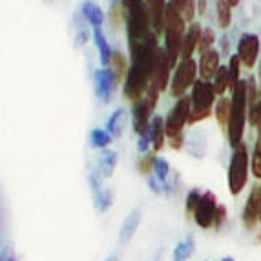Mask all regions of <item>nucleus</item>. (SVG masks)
I'll list each match as a JSON object with an SVG mask.
<instances>
[{
    "label": "nucleus",
    "mask_w": 261,
    "mask_h": 261,
    "mask_svg": "<svg viewBox=\"0 0 261 261\" xmlns=\"http://www.w3.org/2000/svg\"><path fill=\"white\" fill-rule=\"evenodd\" d=\"M170 2H172V4H174L181 13H183V9H185V6H187L188 0H170Z\"/></svg>",
    "instance_id": "40"
},
{
    "label": "nucleus",
    "mask_w": 261,
    "mask_h": 261,
    "mask_svg": "<svg viewBox=\"0 0 261 261\" xmlns=\"http://www.w3.org/2000/svg\"><path fill=\"white\" fill-rule=\"evenodd\" d=\"M201 194L197 188H194V190H190L188 192V196H187V203H185V206H187V212L190 214H194V210H196V206H197V203H199V199H201Z\"/></svg>",
    "instance_id": "35"
},
{
    "label": "nucleus",
    "mask_w": 261,
    "mask_h": 261,
    "mask_svg": "<svg viewBox=\"0 0 261 261\" xmlns=\"http://www.w3.org/2000/svg\"><path fill=\"white\" fill-rule=\"evenodd\" d=\"M197 64L194 59H181L174 68V77L170 83V93L174 97H185L188 88L196 84Z\"/></svg>",
    "instance_id": "7"
},
{
    "label": "nucleus",
    "mask_w": 261,
    "mask_h": 261,
    "mask_svg": "<svg viewBox=\"0 0 261 261\" xmlns=\"http://www.w3.org/2000/svg\"><path fill=\"white\" fill-rule=\"evenodd\" d=\"M248 115V90L247 81H240L232 90V110H230V121H228V141L230 146L236 148L243 143V132L245 122Z\"/></svg>",
    "instance_id": "2"
},
{
    "label": "nucleus",
    "mask_w": 261,
    "mask_h": 261,
    "mask_svg": "<svg viewBox=\"0 0 261 261\" xmlns=\"http://www.w3.org/2000/svg\"><path fill=\"white\" fill-rule=\"evenodd\" d=\"M254 128H256L257 134L261 135V110H259V113H257V119H256V122H254Z\"/></svg>",
    "instance_id": "41"
},
{
    "label": "nucleus",
    "mask_w": 261,
    "mask_h": 261,
    "mask_svg": "<svg viewBox=\"0 0 261 261\" xmlns=\"http://www.w3.org/2000/svg\"><path fill=\"white\" fill-rule=\"evenodd\" d=\"M185 22L187 20H185L183 13L172 2H168L165 11V51L168 55L172 68L177 66L179 57H181V46H183V37H185Z\"/></svg>",
    "instance_id": "3"
},
{
    "label": "nucleus",
    "mask_w": 261,
    "mask_h": 261,
    "mask_svg": "<svg viewBox=\"0 0 261 261\" xmlns=\"http://www.w3.org/2000/svg\"><path fill=\"white\" fill-rule=\"evenodd\" d=\"M152 112L153 110L150 108L148 100L144 97L141 100H137V102H134V130L137 135H143L148 132L150 122H152V119H150Z\"/></svg>",
    "instance_id": "13"
},
{
    "label": "nucleus",
    "mask_w": 261,
    "mask_h": 261,
    "mask_svg": "<svg viewBox=\"0 0 261 261\" xmlns=\"http://www.w3.org/2000/svg\"><path fill=\"white\" fill-rule=\"evenodd\" d=\"M153 172H155V177L161 181L163 185L168 183L166 179H168L170 175V165L168 161H165V159H161V157H157L155 159V165H153Z\"/></svg>",
    "instance_id": "31"
},
{
    "label": "nucleus",
    "mask_w": 261,
    "mask_h": 261,
    "mask_svg": "<svg viewBox=\"0 0 261 261\" xmlns=\"http://www.w3.org/2000/svg\"><path fill=\"white\" fill-rule=\"evenodd\" d=\"M170 70H172V64H170L168 55H166L165 48H159L157 49V55H155V62H153L152 81H150V84H153L159 92L166 90V86H168V79H170Z\"/></svg>",
    "instance_id": "10"
},
{
    "label": "nucleus",
    "mask_w": 261,
    "mask_h": 261,
    "mask_svg": "<svg viewBox=\"0 0 261 261\" xmlns=\"http://www.w3.org/2000/svg\"><path fill=\"white\" fill-rule=\"evenodd\" d=\"M83 15L86 17V20L90 22L93 28H100L102 22H105V11H102L100 6L95 4V2H84Z\"/></svg>",
    "instance_id": "25"
},
{
    "label": "nucleus",
    "mask_w": 261,
    "mask_h": 261,
    "mask_svg": "<svg viewBox=\"0 0 261 261\" xmlns=\"http://www.w3.org/2000/svg\"><path fill=\"white\" fill-rule=\"evenodd\" d=\"M105 261H121V259H119V256H110L108 259H105Z\"/></svg>",
    "instance_id": "44"
},
{
    "label": "nucleus",
    "mask_w": 261,
    "mask_h": 261,
    "mask_svg": "<svg viewBox=\"0 0 261 261\" xmlns=\"http://www.w3.org/2000/svg\"><path fill=\"white\" fill-rule=\"evenodd\" d=\"M115 83H117V77L110 68H100L95 71V93L102 102H108L112 99L115 92Z\"/></svg>",
    "instance_id": "12"
},
{
    "label": "nucleus",
    "mask_w": 261,
    "mask_h": 261,
    "mask_svg": "<svg viewBox=\"0 0 261 261\" xmlns=\"http://www.w3.org/2000/svg\"><path fill=\"white\" fill-rule=\"evenodd\" d=\"M259 218H261V194H259V187H254L247 197L241 219H243V225L247 226L248 230H254L257 226V223H259Z\"/></svg>",
    "instance_id": "11"
},
{
    "label": "nucleus",
    "mask_w": 261,
    "mask_h": 261,
    "mask_svg": "<svg viewBox=\"0 0 261 261\" xmlns=\"http://www.w3.org/2000/svg\"><path fill=\"white\" fill-rule=\"evenodd\" d=\"M110 143H112V135L106 130H102V128H95V130L90 132V144H92V148L105 150Z\"/></svg>",
    "instance_id": "28"
},
{
    "label": "nucleus",
    "mask_w": 261,
    "mask_h": 261,
    "mask_svg": "<svg viewBox=\"0 0 261 261\" xmlns=\"http://www.w3.org/2000/svg\"><path fill=\"white\" fill-rule=\"evenodd\" d=\"M199 13H205V0H201L199 2Z\"/></svg>",
    "instance_id": "42"
},
{
    "label": "nucleus",
    "mask_w": 261,
    "mask_h": 261,
    "mask_svg": "<svg viewBox=\"0 0 261 261\" xmlns=\"http://www.w3.org/2000/svg\"><path fill=\"white\" fill-rule=\"evenodd\" d=\"M219 205H218V197L212 192H205L201 196L199 203H197L196 210L192 214V218L196 221V225L203 230H208L214 228V221H216V212H218Z\"/></svg>",
    "instance_id": "8"
},
{
    "label": "nucleus",
    "mask_w": 261,
    "mask_h": 261,
    "mask_svg": "<svg viewBox=\"0 0 261 261\" xmlns=\"http://www.w3.org/2000/svg\"><path fill=\"white\" fill-rule=\"evenodd\" d=\"M93 40H95V46L97 49H99V59H100V64L108 66L110 61H112V49H110V44L108 40H106L105 33H102V30L100 28H93Z\"/></svg>",
    "instance_id": "22"
},
{
    "label": "nucleus",
    "mask_w": 261,
    "mask_h": 261,
    "mask_svg": "<svg viewBox=\"0 0 261 261\" xmlns=\"http://www.w3.org/2000/svg\"><path fill=\"white\" fill-rule=\"evenodd\" d=\"M190 113H192V102L190 97H179L174 108L170 110L168 117L165 119V130L166 137L170 139V146L179 150L185 143L183 128L187 122H190Z\"/></svg>",
    "instance_id": "4"
},
{
    "label": "nucleus",
    "mask_w": 261,
    "mask_h": 261,
    "mask_svg": "<svg viewBox=\"0 0 261 261\" xmlns=\"http://www.w3.org/2000/svg\"><path fill=\"white\" fill-rule=\"evenodd\" d=\"M221 68L219 66V53L214 48L206 49L205 53H201L199 59V73L203 81H210V79L216 77L218 70Z\"/></svg>",
    "instance_id": "15"
},
{
    "label": "nucleus",
    "mask_w": 261,
    "mask_h": 261,
    "mask_svg": "<svg viewBox=\"0 0 261 261\" xmlns=\"http://www.w3.org/2000/svg\"><path fill=\"white\" fill-rule=\"evenodd\" d=\"M183 17L185 20H192L194 18V0H188L187 2V6L183 9Z\"/></svg>",
    "instance_id": "39"
},
{
    "label": "nucleus",
    "mask_w": 261,
    "mask_h": 261,
    "mask_svg": "<svg viewBox=\"0 0 261 261\" xmlns=\"http://www.w3.org/2000/svg\"><path fill=\"white\" fill-rule=\"evenodd\" d=\"M232 6L226 2V0H218V24L219 28L226 30V28L230 26L232 22Z\"/></svg>",
    "instance_id": "29"
},
{
    "label": "nucleus",
    "mask_w": 261,
    "mask_h": 261,
    "mask_svg": "<svg viewBox=\"0 0 261 261\" xmlns=\"http://www.w3.org/2000/svg\"><path fill=\"white\" fill-rule=\"evenodd\" d=\"M148 2H150V0H148Z\"/></svg>",
    "instance_id": "47"
},
{
    "label": "nucleus",
    "mask_w": 261,
    "mask_h": 261,
    "mask_svg": "<svg viewBox=\"0 0 261 261\" xmlns=\"http://www.w3.org/2000/svg\"><path fill=\"white\" fill-rule=\"evenodd\" d=\"M148 135L150 141H152V146L155 152H161L163 146H165V139H166V130H165V119L163 117H153L150 122L148 128Z\"/></svg>",
    "instance_id": "17"
},
{
    "label": "nucleus",
    "mask_w": 261,
    "mask_h": 261,
    "mask_svg": "<svg viewBox=\"0 0 261 261\" xmlns=\"http://www.w3.org/2000/svg\"><path fill=\"white\" fill-rule=\"evenodd\" d=\"M230 110H232V99H228L226 95H221L216 102L214 108V115L218 119V122L221 124L225 130H228V121H230Z\"/></svg>",
    "instance_id": "24"
},
{
    "label": "nucleus",
    "mask_w": 261,
    "mask_h": 261,
    "mask_svg": "<svg viewBox=\"0 0 261 261\" xmlns=\"http://www.w3.org/2000/svg\"><path fill=\"white\" fill-rule=\"evenodd\" d=\"M201 33H203V28L197 22H192L188 30L185 31L183 37V46H181V59H192V55L197 51L199 48V40Z\"/></svg>",
    "instance_id": "14"
},
{
    "label": "nucleus",
    "mask_w": 261,
    "mask_h": 261,
    "mask_svg": "<svg viewBox=\"0 0 261 261\" xmlns=\"http://www.w3.org/2000/svg\"><path fill=\"white\" fill-rule=\"evenodd\" d=\"M259 37L254 33H245L241 35L240 42H238V57H240L241 64H245L247 68H254L259 55Z\"/></svg>",
    "instance_id": "9"
},
{
    "label": "nucleus",
    "mask_w": 261,
    "mask_h": 261,
    "mask_svg": "<svg viewBox=\"0 0 261 261\" xmlns=\"http://www.w3.org/2000/svg\"><path fill=\"white\" fill-rule=\"evenodd\" d=\"M148 185H150V190H152L153 194H157V196H161L163 192H165V185H163L161 181L155 177V175H150V177H148Z\"/></svg>",
    "instance_id": "37"
},
{
    "label": "nucleus",
    "mask_w": 261,
    "mask_h": 261,
    "mask_svg": "<svg viewBox=\"0 0 261 261\" xmlns=\"http://www.w3.org/2000/svg\"><path fill=\"white\" fill-rule=\"evenodd\" d=\"M117 166V152L113 150H102L99 157V175L100 177H112Z\"/></svg>",
    "instance_id": "23"
},
{
    "label": "nucleus",
    "mask_w": 261,
    "mask_h": 261,
    "mask_svg": "<svg viewBox=\"0 0 261 261\" xmlns=\"http://www.w3.org/2000/svg\"><path fill=\"white\" fill-rule=\"evenodd\" d=\"M248 168H250V157H248L247 146L241 143L232 152L228 174H226V183H228V190L232 196H240L243 192L248 179Z\"/></svg>",
    "instance_id": "5"
},
{
    "label": "nucleus",
    "mask_w": 261,
    "mask_h": 261,
    "mask_svg": "<svg viewBox=\"0 0 261 261\" xmlns=\"http://www.w3.org/2000/svg\"><path fill=\"white\" fill-rule=\"evenodd\" d=\"M214 42H216V33H214V30L206 28V30H203V33H201V40H199V48H197V51L205 53L206 49L212 48Z\"/></svg>",
    "instance_id": "33"
},
{
    "label": "nucleus",
    "mask_w": 261,
    "mask_h": 261,
    "mask_svg": "<svg viewBox=\"0 0 261 261\" xmlns=\"http://www.w3.org/2000/svg\"><path fill=\"white\" fill-rule=\"evenodd\" d=\"M257 77H259V84H261V62H259V71H257Z\"/></svg>",
    "instance_id": "45"
},
{
    "label": "nucleus",
    "mask_w": 261,
    "mask_h": 261,
    "mask_svg": "<svg viewBox=\"0 0 261 261\" xmlns=\"http://www.w3.org/2000/svg\"><path fill=\"white\" fill-rule=\"evenodd\" d=\"M141 208H134L130 214L126 216V219L122 221L121 230H119V243L121 245H128L132 241V238L135 236L137 228L141 225Z\"/></svg>",
    "instance_id": "16"
},
{
    "label": "nucleus",
    "mask_w": 261,
    "mask_h": 261,
    "mask_svg": "<svg viewBox=\"0 0 261 261\" xmlns=\"http://www.w3.org/2000/svg\"><path fill=\"white\" fill-rule=\"evenodd\" d=\"M196 252V241H194V236H187L185 240H181L174 248V254H172V261H188Z\"/></svg>",
    "instance_id": "21"
},
{
    "label": "nucleus",
    "mask_w": 261,
    "mask_h": 261,
    "mask_svg": "<svg viewBox=\"0 0 261 261\" xmlns=\"http://www.w3.org/2000/svg\"><path fill=\"white\" fill-rule=\"evenodd\" d=\"M92 188H93V199H95V206L99 212H106V210L112 206L113 203V194L110 190H105V188H100L99 179L95 175H92Z\"/></svg>",
    "instance_id": "19"
},
{
    "label": "nucleus",
    "mask_w": 261,
    "mask_h": 261,
    "mask_svg": "<svg viewBox=\"0 0 261 261\" xmlns=\"http://www.w3.org/2000/svg\"><path fill=\"white\" fill-rule=\"evenodd\" d=\"M124 124H126V113H124L122 108H117L110 115L108 122H106V132L112 135V139H117V137L122 135Z\"/></svg>",
    "instance_id": "20"
},
{
    "label": "nucleus",
    "mask_w": 261,
    "mask_h": 261,
    "mask_svg": "<svg viewBox=\"0 0 261 261\" xmlns=\"http://www.w3.org/2000/svg\"><path fill=\"white\" fill-rule=\"evenodd\" d=\"M122 6V15L126 18V31H128V40L130 46L141 44L148 39L152 33L150 26V11L144 4V0H121Z\"/></svg>",
    "instance_id": "1"
},
{
    "label": "nucleus",
    "mask_w": 261,
    "mask_h": 261,
    "mask_svg": "<svg viewBox=\"0 0 261 261\" xmlns=\"http://www.w3.org/2000/svg\"><path fill=\"white\" fill-rule=\"evenodd\" d=\"M150 20H152V28L155 33L165 31V11H166V0H150Z\"/></svg>",
    "instance_id": "18"
},
{
    "label": "nucleus",
    "mask_w": 261,
    "mask_h": 261,
    "mask_svg": "<svg viewBox=\"0 0 261 261\" xmlns=\"http://www.w3.org/2000/svg\"><path fill=\"white\" fill-rule=\"evenodd\" d=\"M221 261H234V259H232V257L230 256H226V257H223V259Z\"/></svg>",
    "instance_id": "46"
},
{
    "label": "nucleus",
    "mask_w": 261,
    "mask_h": 261,
    "mask_svg": "<svg viewBox=\"0 0 261 261\" xmlns=\"http://www.w3.org/2000/svg\"><path fill=\"white\" fill-rule=\"evenodd\" d=\"M110 70L113 71V75L117 79H126V73H128V64H126V59H124V55L119 51H113L112 53V61H110Z\"/></svg>",
    "instance_id": "27"
},
{
    "label": "nucleus",
    "mask_w": 261,
    "mask_h": 261,
    "mask_svg": "<svg viewBox=\"0 0 261 261\" xmlns=\"http://www.w3.org/2000/svg\"><path fill=\"white\" fill-rule=\"evenodd\" d=\"M216 95L218 93H216L210 81H203V79L196 81V84L192 86V93H190V102H192L190 124L210 117Z\"/></svg>",
    "instance_id": "6"
},
{
    "label": "nucleus",
    "mask_w": 261,
    "mask_h": 261,
    "mask_svg": "<svg viewBox=\"0 0 261 261\" xmlns=\"http://www.w3.org/2000/svg\"><path fill=\"white\" fill-rule=\"evenodd\" d=\"M226 219V208L223 205H219L218 212H216V221H214V228H219V226L225 223Z\"/></svg>",
    "instance_id": "38"
},
{
    "label": "nucleus",
    "mask_w": 261,
    "mask_h": 261,
    "mask_svg": "<svg viewBox=\"0 0 261 261\" xmlns=\"http://www.w3.org/2000/svg\"><path fill=\"white\" fill-rule=\"evenodd\" d=\"M150 146H152V141H150L148 132L143 134V135H139V141H137V150H139V153H146Z\"/></svg>",
    "instance_id": "36"
},
{
    "label": "nucleus",
    "mask_w": 261,
    "mask_h": 261,
    "mask_svg": "<svg viewBox=\"0 0 261 261\" xmlns=\"http://www.w3.org/2000/svg\"><path fill=\"white\" fill-rule=\"evenodd\" d=\"M212 86L216 90L219 97L225 95L226 88H232V83H230V73H228V66H221L216 73V77L212 79Z\"/></svg>",
    "instance_id": "26"
},
{
    "label": "nucleus",
    "mask_w": 261,
    "mask_h": 261,
    "mask_svg": "<svg viewBox=\"0 0 261 261\" xmlns=\"http://www.w3.org/2000/svg\"><path fill=\"white\" fill-rule=\"evenodd\" d=\"M250 168H252L254 177L261 179V135L257 137L256 148H254V153L250 157Z\"/></svg>",
    "instance_id": "30"
},
{
    "label": "nucleus",
    "mask_w": 261,
    "mask_h": 261,
    "mask_svg": "<svg viewBox=\"0 0 261 261\" xmlns=\"http://www.w3.org/2000/svg\"><path fill=\"white\" fill-rule=\"evenodd\" d=\"M153 165H155V157L152 153H144L137 161V170L141 174H150V172H153Z\"/></svg>",
    "instance_id": "34"
},
{
    "label": "nucleus",
    "mask_w": 261,
    "mask_h": 261,
    "mask_svg": "<svg viewBox=\"0 0 261 261\" xmlns=\"http://www.w3.org/2000/svg\"><path fill=\"white\" fill-rule=\"evenodd\" d=\"M240 70H241V61L238 55H232L230 61H228V73H230V83H232V90L238 83H240Z\"/></svg>",
    "instance_id": "32"
},
{
    "label": "nucleus",
    "mask_w": 261,
    "mask_h": 261,
    "mask_svg": "<svg viewBox=\"0 0 261 261\" xmlns=\"http://www.w3.org/2000/svg\"><path fill=\"white\" fill-rule=\"evenodd\" d=\"M226 2H228V4H230L232 8H234V6H238V4H240V0H226Z\"/></svg>",
    "instance_id": "43"
}]
</instances>
